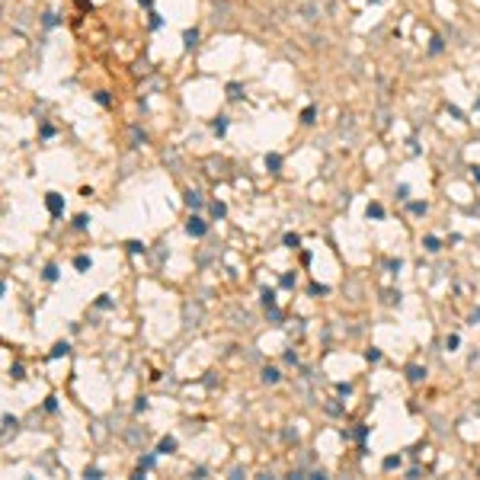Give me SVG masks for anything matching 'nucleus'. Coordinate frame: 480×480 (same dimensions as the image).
<instances>
[{
    "label": "nucleus",
    "mask_w": 480,
    "mask_h": 480,
    "mask_svg": "<svg viewBox=\"0 0 480 480\" xmlns=\"http://www.w3.org/2000/svg\"><path fill=\"white\" fill-rule=\"evenodd\" d=\"M327 292H330L327 285H317V282H314V285H310V295H327Z\"/></svg>",
    "instance_id": "obj_23"
},
{
    "label": "nucleus",
    "mask_w": 480,
    "mask_h": 480,
    "mask_svg": "<svg viewBox=\"0 0 480 480\" xmlns=\"http://www.w3.org/2000/svg\"><path fill=\"white\" fill-rule=\"evenodd\" d=\"M301 122H307V125H310V122H314V109H310V106H307V109L301 112Z\"/></svg>",
    "instance_id": "obj_27"
},
{
    "label": "nucleus",
    "mask_w": 480,
    "mask_h": 480,
    "mask_svg": "<svg viewBox=\"0 0 480 480\" xmlns=\"http://www.w3.org/2000/svg\"><path fill=\"white\" fill-rule=\"evenodd\" d=\"M397 199L407 202V199H410V186H397Z\"/></svg>",
    "instance_id": "obj_20"
},
{
    "label": "nucleus",
    "mask_w": 480,
    "mask_h": 480,
    "mask_svg": "<svg viewBox=\"0 0 480 480\" xmlns=\"http://www.w3.org/2000/svg\"><path fill=\"white\" fill-rule=\"evenodd\" d=\"M365 359H368V362H378V359H381V352H378V349H368V352H365Z\"/></svg>",
    "instance_id": "obj_30"
},
{
    "label": "nucleus",
    "mask_w": 480,
    "mask_h": 480,
    "mask_svg": "<svg viewBox=\"0 0 480 480\" xmlns=\"http://www.w3.org/2000/svg\"><path fill=\"white\" fill-rule=\"evenodd\" d=\"M262 304H266V307H275V292L266 288V292H262Z\"/></svg>",
    "instance_id": "obj_14"
},
{
    "label": "nucleus",
    "mask_w": 480,
    "mask_h": 480,
    "mask_svg": "<svg viewBox=\"0 0 480 480\" xmlns=\"http://www.w3.org/2000/svg\"><path fill=\"white\" fill-rule=\"evenodd\" d=\"M170 451H176V438H173V436H164V438H160V445H157V455H170Z\"/></svg>",
    "instance_id": "obj_3"
},
{
    "label": "nucleus",
    "mask_w": 480,
    "mask_h": 480,
    "mask_svg": "<svg viewBox=\"0 0 480 480\" xmlns=\"http://www.w3.org/2000/svg\"><path fill=\"white\" fill-rule=\"evenodd\" d=\"M74 266H77L80 272H84V269H90V256H77V260H74Z\"/></svg>",
    "instance_id": "obj_15"
},
{
    "label": "nucleus",
    "mask_w": 480,
    "mask_h": 480,
    "mask_svg": "<svg viewBox=\"0 0 480 480\" xmlns=\"http://www.w3.org/2000/svg\"><path fill=\"white\" fill-rule=\"evenodd\" d=\"M458 343H461V340H458V336H448V340H445V349H448V352H451V349H458Z\"/></svg>",
    "instance_id": "obj_24"
},
{
    "label": "nucleus",
    "mask_w": 480,
    "mask_h": 480,
    "mask_svg": "<svg viewBox=\"0 0 480 480\" xmlns=\"http://www.w3.org/2000/svg\"><path fill=\"white\" fill-rule=\"evenodd\" d=\"M45 205H48V212H51V215H61V208H64V199H61L58 192H48Z\"/></svg>",
    "instance_id": "obj_2"
},
{
    "label": "nucleus",
    "mask_w": 480,
    "mask_h": 480,
    "mask_svg": "<svg viewBox=\"0 0 480 480\" xmlns=\"http://www.w3.org/2000/svg\"><path fill=\"white\" fill-rule=\"evenodd\" d=\"M282 285H285V288H292V285H295V275H292V272H288V275H282Z\"/></svg>",
    "instance_id": "obj_31"
},
{
    "label": "nucleus",
    "mask_w": 480,
    "mask_h": 480,
    "mask_svg": "<svg viewBox=\"0 0 480 480\" xmlns=\"http://www.w3.org/2000/svg\"><path fill=\"white\" fill-rule=\"evenodd\" d=\"M285 247L298 250V247H301V237H298V234H285Z\"/></svg>",
    "instance_id": "obj_12"
},
{
    "label": "nucleus",
    "mask_w": 480,
    "mask_h": 480,
    "mask_svg": "<svg viewBox=\"0 0 480 480\" xmlns=\"http://www.w3.org/2000/svg\"><path fill=\"white\" fill-rule=\"evenodd\" d=\"M407 378H410L413 384H420L423 378H426V368H420V365H410V368H407Z\"/></svg>",
    "instance_id": "obj_4"
},
{
    "label": "nucleus",
    "mask_w": 480,
    "mask_h": 480,
    "mask_svg": "<svg viewBox=\"0 0 480 480\" xmlns=\"http://www.w3.org/2000/svg\"><path fill=\"white\" fill-rule=\"evenodd\" d=\"M426 250H429V253H436V250H438V240L436 237H426Z\"/></svg>",
    "instance_id": "obj_26"
},
{
    "label": "nucleus",
    "mask_w": 480,
    "mask_h": 480,
    "mask_svg": "<svg viewBox=\"0 0 480 480\" xmlns=\"http://www.w3.org/2000/svg\"><path fill=\"white\" fill-rule=\"evenodd\" d=\"M266 167H269V170H279V167H282V157H279V154H266Z\"/></svg>",
    "instance_id": "obj_9"
},
{
    "label": "nucleus",
    "mask_w": 480,
    "mask_h": 480,
    "mask_svg": "<svg viewBox=\"0 0 480 480\" xmlns=\"http://www.w3.org/2000/svg\"><path fill=\"white\" fill-rule=\"evenodd\" d=\"M125 247H128V253H144V243L141 240H128Z\"/></svg>",
    "instance_id": "obj_13"
},
{
    "label": "nucleus",
    "mask_w": 480,
    "mask_h": 480,
    "mask_svg": "<svg viewBox=\"0 0 480 480\" xmlns=\"http://www.w3.org/2000/svg\"><path fill=\"white\" fill-rule=\"evenodd\" d=\"M3 426H6V429H16L19 423H16V416H10V413H6V416H3Z\"/></svg>",
    "instance_id": "obj_22"
},
{
    "label": "nucleus",
    "mask_w": 480,
    "mask_h": 480,
    "mask_svg": "<svg viewBox=\"0 0 480 480\" xmlns=\"http://www.w3.org/2000/svg\"><path fill=\"white\" fill-rule=\"evenodd\" d=\"M186 231H189V237H205V231H208V224L199 218V215H192V218L186 221Z\"/></svg>",
    "instance_id": "obj_1"
},
{
    "label": "nucleus",
    "mask_w": 480,
    "mask_h": 480,
    "mask_svg": "<svg viewBox=\"0 0 480 480\" xmlns=\"http://www.w3.org/2000/svg\"><path fill=\"white\" fill-rule=\"evenodd\" d=\"M212 128H215V134H224L227 131V116H218L212 122Z\"/></svg>",
    "instance_id": "obj_7"
},
{
    "label": "nucleus",
    "mask_w": 480,
    "mask_h": 480,
    "mask_svg": "<svg viewBox=\"0 0 480 480\" xmlns=\"http://www.w3.org/2000/svg\"><path fill=\"white\" fill-rule=\"evenodd\" d=\"M448 112H451V116H455L458 122H468V119H464V112H461V109H458V106H448Z\"/></svg>",
    "instance_id": "obj_25"
},
{
    "label": "nucleus",
    "mask_w": 480,
    "mask_h": 480,
    "mask_svg": "<svg viewBox=\"0 0 480 480\" xmlns=\"http://www.w3.org/2000/svg\"><path fill=\"white\" fill-rule=\"evenodd\" d=\"M186 205L192 208V212H195V208H202V192H195V189H189V192H186Z\"/></svg>",
    "instance_id": "obj_5"
},
{
    "label": "nucleus",
    "mask_w": 480,
    "mask_h": 480,
    "mask_svg": "<svg viewBox=\"0 0 480 480\" xmlns=\"http://www.w3.org/2000/svg\"><path fill=\"white\" fill-rule=\"evenodd\" d=\"M10 375H13V378H16V381H19V378H26V371H23V365H13V368H10Z\"/></svg>",
    "instance_id": "obj_21"
},
{
    "label": "nucleus",
    "mask_w": 480,
    "mask_h": 480,
    "mask_svg": "<svg viewBox=\"0 0 480 480\" xmlns=\"http://www.w3.org/2000/svg\"><path fill=\"white\" fill-rule=\"evenodd\" d=\"M144 410H147V397H141V400L134 403V413H144Z\"/></svg>",
    "instance_id": "obj_28"
},
{
    "label": "nucleus",
    "mask_w": 480,
    "mask_h": 480,
    "mask_svg": "<svg viewBox=\"0 0 480 480\" xmlns=\"http://www.w3.org/2000/svg\"><path fill=\"white\" fill-rule=\"evenodd\" d=\"M410 212H413V215H426V202H410Z\"/></svg>",
    "instance_id": "obj_18"
},
{
    "label": "nucleus",
    "mask_w": 480,
    "mask_h": 480,
    "mask_svg": "<svg viewBox=\"0 0 480 480\" xmlns=\"http://www.w3.org/2000/svg\"><path fill=\"white\" fill-rule=\"evenodd\" d=\"M381 215H384V208L378 205V202H375V205H368V218H381Z\"/></svg>",
    "instance_id": "obj_17"
},
{
    "label": "nucleus",
    "mask_w": 480,
    "mask_h": 480,
    "mask_svg": "<svg viewBox=\"0 0 480 480\" xmlns=\"http://www.w3.org/2000/svg\"><path fill=\"white\" fill-rule=\"evenodd\" d=\"M67 349H71L67 343H58V346L51 349V359H61V355H67Z\"/></svg>",
    "instance_id": "obj_11"
},
{
    "label": "nucleus",
    "mask_w": 480,
    "mask_h": 480,
    "mask_svg": "<svg viewBox=\"0 0 480 480\" xmlns=\"http://www.w3.org/2000/svg\"><path fill=\"white\" fill-rule=\"evenodd\" d=\"M227 96L237 99V96H240V87H237V84H231V87H227Z\"/></svg>",
    "instance_id": "obj_29"
},
{
    "label": "nucleus",
    "mask_w": 480,
    "mask_h": 480,
    "mask_svg": "<svg viewBox=\"0 0 480 480\" xmlns=\"http://www.w3.org/2000/svg\"><path fill=\"white\" fill-rule=\"evenodd\" d=\"M182 42H186V48H192V45L199 42V32H195V29H186V32H182Z\"/></svg>",
    "instance_id": "obj_8"
},
{
    "label": "nucleus",
    "mask_w": 480,
    "mask_h": 480,
    "mask_svg": "<svg viewBox=\"0 0 480 480\" xmlns=\"http://www.w3.org/2000/svg\"><path fill=\"white\" fill-rule=\"evenodd\" d=\"M384 468H400V455H391V458H384Z\"/></svg>",
    "instance_id": "obj_16"
},
{
    "label": "nucleus",
    "mask_w": 480,
    "mask_h": 480,
    "mask_svg": "<svg viewBox=\"0 0 480 480\" xmlns=\"http://www.w3.org/2000/svg\"><path fill=\"white\" fill-rule=\"evenodd\" d=\"M212 215H215V218H224V215H227V205H224V202H212Z\"/></svg>",
    "instance_id": "obj_10"
},
{
    "label": "nucleus",
    "mask_w": 480,
    "mask_h": 480,
    "mask_svg": "<svg viewBox=\"0 0 480 480\" xmlns=\"http://www.w3.org/2000/svg\"><path fill=\"white\" fill-rule=\"evenodd\" d=\"M279 368H262V381H266V384H279Z\"/></svg>",
    "instance_id": "obj_6"
},
{
    "label": "nucleus",
    "mask_w": 480,
    "mask_h": 480,
    "mask_svg": "<svg viewBox=\"0 0 480 480\" xmlns=\"http://www.w3.org/2000/svg\"><path fill=\"white\" fill-rule=\"evenodd\" d=\"M45 279L55 282V279H58V266H45Z\"/></svg>",
    "instance_id": "obj_19"
}]
</instances>
